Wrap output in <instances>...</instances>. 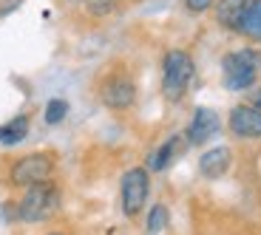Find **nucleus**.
Wrapping results in <instances>:
<instances>
[{"instance_id": "obj_1", "label": "nucleus", "mask_w": 261, "mask_h": 235, "mask_svg": "<svg viewBox=\"0 0 261 235\" xmlns=\"http://www.w3.org/2000/svg\"><path fill=\"white\" fill-rule=\"evenodd\" d=\"M60 207V190L54 182H40L26 187L23 198L14 204V218L20 221H46Z\"/></svg>"}, {"instance_id": "obj_2", "label": "nucleus", "mask_w": 261, "mask_h": 235, "mask_svg": "<svg viewBox=\"0 0 261 235\" xmlns=\"http://www.w3.org/2000/svg\"><path fill=\"white\" fill-rule=\"evenodd\" d=\"M261 71V54L255 48H242L222 57V82L227 91H247L253 88Z\"/></svg>"}, {"instance_id": "obj_3", "label": "nucleus", "mask_w": 261, "mask_h": 235, "mask_svg": "<svg viewBox=\"0 0 261 235\" xmlns=\"http://www.w3.org/2000/svg\"><path fill=\"white\" fill-rule=\"evenodd\" d=\"M193 74H196V66H193V57L188 51H173L165 54L162 60V94L168 102H179V99L188 94L190 82H193Z\"/></svg>"}, {"instance_id": "obj_4", "label": "nucleus", "mask_w": 261, "mask_h": 235, "mask_svg": "<svg viewBox=\"0 0 261 235\" xmlns=\"http://www.w3.org/2000/svg\"><path fill=\"white\" fill-rule=\"evenodd\" d=\"M54 173V156L51 153H29L17 159L9 170V182L14 187H32V184L48 182Z\"/></svg>"}, {"instance_id": "obj_5", "label": "nucleus", "mask_w": 261, "mask_h": 235, "mask_svg": "<svg viewBox=\"0 0 261 235\" xmlns=\"http://www.w3.org/2000/svg\"><path fill=\"white\" fill-rule=\"evenodd\" d=\"M150 193V176L145 167H130L119 182V201H122V213L128 218L139 216L148 201Z\"/></svg>"}, {"instance_id": "obj_6", "label": "nucleus", "mask_w": 261, "mask_h": 235, "mask_svg": "<svg viewBox=\"0 0 261 235\" xmlns=\"http://www.w3.org/2000/svg\"><path fill=\"white\" fill-rule=\"evenodd\" d=\"M99 99H102L108 108H114V111H125V108H130L134 99H137V85H134V79H130L128 74L117 71V74L102 79V85H99Z\"/></svg>"}, {"instance_id": "obj_7", "label": "nucleus", "mask_w": 261, "mask_h": 235, "mask_svg": "<svg viewBox=\"0 0 261 235\" xmlns=\"http://www.w3.org/2000/svg\"><path fill=\"white\" fill-rule=\"evenodd\" d=\"M230 131L239 139H261V111L253 105H236L230 111Z\"/></svg>"}, {"instance_id": "obj_8", "label": "nucleus", "mask_w": 261, "mask_h": 235, "mask_svg": "<svg viewBox=\"0 0 261 235\" xmlns=\"http://www.w3.org/2000/svg\"><path fill=\"white\" fill-rule=\"evenodd\" d=\"M255 0H216V23L230 32H242Z\"/></svg>"}, {"instance_id": "obj_9", "label": "nucleus", "mask_w": 261, "mask_h": 235, "mask_svg": "<svg viewBox=\"0 0 261 235\" xmlns=\"http://www.w3.org/2000/svg\"><path fill=\"white\" fill-rule=\"evenodd\" d=\"M219 113L210 111V108H196L193 119H190L188 125V144H204L210 136H216L219 133Z\"/></svg>"}, {"instance_id": "obj_10", "label": "nucleus", "mask_w": 261, "mask_h": 235, "mask_svg": "<svg viewBox=\"0 0 261 235\" xmlns=\"http://www.w3.org/2000/svg\"><path fill=\"white\" fill-rule=\"evenodd\" d=\"M185 148H188V136L185 133H173V136H168L162 144H159L156 151L150 153V162L148 167L150 170H165L173 159H179L185 153Z\"/></svg>"}, {"instance_id": "obj_11", "label": "nucleus", "mask_w": 261, "mask_h": 235, "mask_svg": "<svg viewBox=\"0 0 261 235\" xmlns=\"http://www.w3.org/2000/svg\"><path fill=\"white\" fill-rule=\"evenodd\" d=\"M230 164H233L230 148H213V151L202 153V159H199V173L204 179H222L230 170Z\"/></svg>"}, {"instance_id": "obj_12", "label": "nucleus", "mask_w": 261, "mask_h": 235, "mask_svg": "<svg viewBox=\"0 0 261 235\" xmlns=\"http://www.w3.org/2000/svg\"><path fill=\"white\" fill-rule=\"evenodd\" d=\"M29 136V116L26 113H17L12 122L0 125V144H17Z\"/></svg>"}, {"instance_id": "obj_13", "label": "nucleus", "mask_w": 261, "mask_h": 235, "mask_svg": "<svg viewBox=\"0 0 261 235\" xmlns=\"http://www.w3.org/2000/svg\"><path fill=\"white\" fill-rule=\"evenodd\" d=\"M242 34H247L250 40H258L261 43V0L253 3V9H250L247 20H244V26H242Z\"/></svg>"}, {"instance_id": "obj_14", "label": "nucleus", "mask_w": 261, "mask_h": 235, "mask_svg": "<svg viewBox=\"0 0 261 235\" xmlns=\"http://www.w3.org/2000/svg\"><path fill=\"white\" fill-rule=\"evenodd\" d=\"M165 227H168V207H165V204H153L150 213H148V232L156 235V232H162Z\"/></svg>"}, {"instance_id": "obj_15", "label": "nucleus", "mask_w": 261, "mask_h": 235, "mask_svg": "<svg viewBox=\"0 0 261 235\" xmlns=\"http://www.w3.org/2000/svg\"><path fill=\"white\" fill-rule=\"evenodd\" d=\"M65 113H68V102H65V99H51V102L46 105L43 119H46V125H60L65 119Z\"/></svg>"}, {"instance_id": "obj_16", "label": "nucleus", "mask_w": 261, "mask_h": 235, "mask_svg": "<svg viewBox=\"0 0 261 235\" xmlns=\"http://www.w3.org/2000/svg\"><path fill=\"white\" fill-rule=\"evenodd\" d=\"M119 3H122V0H85V9H88L94 17H105V14H111Z\"/></svg>"}, {"instance_id": "obj_17", "label": "nucleus", "mask_w": 261, "mask_h": 235, "mask_svg": "<svg viewBox=\"0 0 261 235\" xmlns=\"http://www.w3.org/2000/svg\"><path fill=\"white\" fill-rule=\"evenodd\" d=\"M213 3H216V0H185V9L193 12V14H202V12H207Z\"/></svg>"}, {"instance_id": "obj_18", "label": "nucleus", "mask_w": 261, "mask_h": 235, "mask_svg": "<svg viewBox=\"0 0 261 235\" xmlns=\"http://www.w3.org/2000/svg\"><path fill=\"white\" fill-rule=\"evenodd\" d=\"M250 105L261 111V88H258V91H253V97H250Z\"/></svg>"}, {"instance_id": "obj_19", "label": "nucleus", "mask_w": 261, "mask_h": 235, "mask_svg": "<svg viewBox=\"0 0 261 235\" xmlns=\"http://www.w3.org/2000/svg\"><path fill=\"white\" fill-rule=\"evenodd\" d=\"M48 235H63V232H48Z\"/></svg>"}]
</instances>
